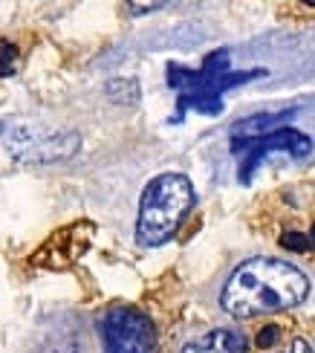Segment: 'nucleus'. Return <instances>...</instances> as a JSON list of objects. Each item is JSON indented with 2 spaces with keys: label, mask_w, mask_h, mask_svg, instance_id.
I'll use <instances>...</instances> for the list:
<instances>
[{
  "label": "nucleus",
  "mask_w": 315,
  "mask_h": 353,
  "mask_svg": "<svg viewBox=\"0 0 315 353\" xmlns=\"http://www.w3.org/2000/svg\"><path fill=\"white\" fill-rule=\"evenodd\" d=\"M307 296L309 278L298 267L278 258H252L229 275L220 292V304L234 319H254L298 307L307 301Z\"/></svg>",
  "instance_id": "obj_1"
},
{
  "label": "nucleus",
  "mask_w": 315,
  "mask_h": 353,
  "mask_svg": "<svg viewBox=\"0 0 315 353\" xmlns=\"http://www.w3.org/2000/svg\"><path fill=\"white\" fill-rule=\"evenodd\" d=\"M266 76V70H232V52L223 47L203 58L197 70L183 64H168V87L176 90V116L174 125L185 119V113H203V116H220L223 113V96L234 87L246 84L252 79Z\"/></svg>",
  "instance_id": "obj_2"
},
{
  "label": "nucleus",
  "mask_w": 315,
  "mask_h": 353,
  "mask_svg": "<svg viewBox=\"0 0 315 353\" xmlns=\"http://www.w3.org/2000/svg\"><path fill=\"white\" fill-rule=\"evenodd\" d=\"M194 205V185L185 174H159L145 185L139 200L136 220V243L139 246H162L168 243L179 223Z\"/></svg>",
  "instance_id": "obj_3"
},
{
  "label": "nucleus",
  "mask_w": 315,
  "mask_h": 353,
  "mask_svg": "<svg viewBox=\"0 0 315 353\" xmlns=\"http://www.w3.org/2000/svg\"><path fill=\"white\" fill-rule=\"evenodd\" d=\"M104 353H159L151 316L136 307H110L99 321Z\"/></svg>",
  "instance_id": "obj_4"
},
{
  "label": "nucleus",
  "mask_w": 315,
  "mask_h": 353,
  "mask_svg": "<svg viewBox=\"0 0 315 353\" xmlns=\"http://www.w3.org/2000/svg\"><path fill=\"white\" fill-rule=\"evenodd\" d=\"M81 137L72 130L14 128L6 137V148L21 163H61L79 151Z\"/></svg>",
  "instance_id": "obj_5"
},
{
  "label": "nucleus",
  "mask_w": 315,
  "mask_h": 353,
  "mask_svg": "<svg viewBox=\"0 0 315 353\" xmlns=\"http://www.w3.org/2000/svg\"><path fill=\"white\" fill-rule=\"evenodd\" d=\"M275 151H283L289 154L292 159H304L309 151H312V137L304 134L301 128H292V125H281L269 134L252 139V142H243L234 154H243V163H240V183H249L252 174L263 165V159Z\"/></svg>",
  "instance_id": "obj_6"
},
{
  "label": "nucleus",
  "mask_w": 315,
  "mask_h": 353,
  "mask_svg": "<svg viewBox=\"0 0 315 353\" xmlns=\"http://www.w3.org/2000/svg\"><path fill=\"white\" fill-rule=\"evenodd\" d=\"M93 232H96V226L90 223V220H79V223H70L64 229H58L52 238L32 255V263L47 267V270L70 267V263H76L87 252L90 241H93Z\"/></svg>",
  "instance_id": "obj_7"
},
{
  "label": "nucleus",
  "mask_w": 315,
  "mask_h": 353,
  "mask_svg": "<svg viewBox=\"0 0 315 353\" xmlns=\"http://www.w3.org/2000/svg\"><path fill=\"white\" fill-rule=\"evenodd\" d=\"M246 336L229 330V327H217L212 333H205L203 339H194L183 347V353H246Z\"/></svg>",
  "instance_id": "obj_8"
},
{
  "label": "nucleus",
  "mask_w": 315,
  "mask_h": 353,
  "mask_svg": "<svg viewBox=\"0 0 315 353\" xmlns=\"http://www.w3.org/2000/svg\"><path fill=\"white\" fill-rule=\"evenodd\" d=\"M104 93H108V99L116 101V105L133 108V105H139V99H142V87L136 79H110L108 87H104Z\"/></svg>",
  "instance_id": "obj_9"
},
{
  "label": "nucleus",
  "mask_w": 315,
  "mask_h": 353,
  "mask_svg": "<svg viewBox=\"0 0 315 353\" xmlns=\"http://www.w3.org/2000/svg\"><path fill=\"white\" fill-rule=\"evenodd\" d=\"M14 67H18V47L12 41L0 38V79L12 76Z\"/></svg>",
  "instance_id": "obj_10"
},
{
  "label": "nucleus",
  "mask_w": 315,
  "mask_h": 353,
  "mask_svg": "<svg viewBox=\"0 0 315 353\" xmlns=\"http://www.w3.org/2000/svg\"><path fill=\"white\" fill-rule=\"evenodd\" d=\"M281 246L289 249V252H312L307 234H301V232H283L281 234Z\"/></svg>",
  "instance_id": "obj_11"
},
{
  "label": "nucleus",
  "mask_w": 315,
  "mask_h": 353,
  "mask_svg": "<svg viewBox=\"0 0 315 353\" xmlns=\"http://www.w3.org/2000/svg\"><path fill=\"white\" fill-rule=\"evenodd\" d=\"M278 339H281V327H278V325H266V327H261L254 345H258V347H272Z\"/></svg>",
  "instance_id": "obj_12"
},
{
  "label": "nucleus",
  "mask_w": 315,
  "mask_h": 353,
  "mask_svg": "<svg viewBox=\"0 0 315 353\" xmlns=\"http://www.w3.org/2000/svg\"><path fill=\"white\" fill-rule=\"evenodd\" d=\"M283 353H312V347H309V342L307 339H301V336H295L292 339V345L283 350Z\"/></svg>",
  "instance_id": "obj_13"
},
{
  "label": "nucleus",
  "mask_w": 315,
  "mask_h": 353,
  "mask_svg": "<svg viewBox=\"0 0 315 353\" xmlns=\"http://www.w3.org/2000/svg\"><path fill=\"white\" fill-rule=\"evenodd\" d=\"M165 3H128V9L133 14H145V12H151V9H162Z\"/></svg>",
  "instance_id": "obj_14"
},
{
  "label": "nucleus",
  "mask_w": 315,
  "mask_h": 353,
  "mask_svg": "<svg viewBox=\"0 0 315 353\" xmlns=\"http://www.w3.org/2000/svg\"><path fill=\"white\" fill-rule=\"evenodd\" d=\"M307 241H309V246H312V249H315V223H312V232H309V234H307Z\"/></svg>",
  "instance_id": "obj_15"
}]
</instances>
